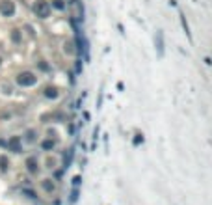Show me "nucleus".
Wrapping results in <instances>:
<instances>
[{"label": "nucleus", "mask_w": 212, "mask_h": 205, "mask_svg": "<svg viewBox=\"0 0 212 205\" xmlns=\"http://www.w3.org/2000/svg\"><path fill=\"white\" fill-rule=\"evenodd\" d=\"M35 82H37V76L30 71H24L17 76V84H20V86H34Z\"/></svg>", "instance_id": "2"}, {"label": "nucleus", "mask_w": 212, "mask_h": 205, "mask_svg": "<svg viewBox=\"0 0 212 205\" xmlns=\"http://www.w3.org/2000/svg\"><path fill=\"white\" fill-rule=\"evenodd\" d=\"M11 39L15 41V43H20V32L19 30H11Z\"/></svg>", "instance_id": "9"}, {"label": "nucleus", "mask_w": 212, "mask_h": 205, "mask_svg": "<svg viewBox=\"0 0 212 205\" xmlns=\"http://www.w3.org/2000/svg\"><path fill=\"white\" fill-rule=\"evenodd\" d=\"M45 95L54 99V97H58V90H56L54 86H52V88H47V90H45Z\"/></svg>", "instance_id": "6"}, {"label": "nucleus", "mask_w": 212, "mask_h": 205, "mask_svg": "<svg viewBox=\"0 0 212 205\" xmlns=\"http://www.w3.org/2000/svg\"><path fill=\"white\" fill-rule=\"evenodd\" d=\"M43 188L47 190V192H50V190H54V185L50 183V179H45V181H43Z\"/></svg>", "instance_id": "8"}, {"label": "nucleus", "mask_w": 212, "mask_h": 205, "mask_svg": "<svg viewBox=\"0 0 212 205\" xmlns=\"http://www.w3.org/2000/svg\"><path fill=\"white\" fill-rule=\"evenodd\" d=\"M26 170L30 173H37L39 168H37V160H35V157H30V159L26 160Z\"/></svg>", "instance_id": "5"}, {"label": "nucleus", "mask_w": 212, "mask_h": 205, "mask_svg": "<svg viewBox=\"0 0 212 205\" xmlns=\"http://www.w3.org/2000/svg\"><path fill=\"white\" fill-rule=\"evenodd\" d=\"M65 52H69V54L75 52V51H73V43H65Z\"/></svg>", "instance_id": "13"}, {"label": "nucleus", "mask_w": 212, "mask_h": 205, "mask_svg": "<svg viewBox=\"0 0 212 205\" xmlns=\"http://www.w3.org/2000/svg\"><path fill=\"white\" fill-rule=\"evenodd\" d=\"M0 13H2L4 17H11L13 13H15V4H13L11 0H2V2H0Z\"/></svg>", "instance_id": "3"}, {"label": "nucleus", "mask_w": 212, "mask_h": 205, "mask_svg": "<svg viewBox=\"0 0 212 205\" xmlns=\"http://www.w3.org/2000/svg\"><path fill=\"white\" fill-rule=\"evenodd\" d=\"M34 11H35L37 17L47 19L48 15H50V4H48L47 0H37V2L34 4Z\"/></svg>", "instance_id": "1"}, {"label": "nucleus", "mask_w": 212, "mask_h": 205, "mask_svg": "<svg viewBox=\"0 0 212 205\" xmlns=\"http://www.w3.org/2000/svg\"><path fill=\"white\" fill-rule=\"evenodd\" d=\"M56 166V160L54 159H48V168H54Z\"/></svg>", "instance_id": "15"}, {"label": "nucleus", "mask_w": 212, "mask_h": 205, "mask_svg": "<svg viewBox=\"0 0 212 205\" xmlns=\"http://www.w3.org/2000/svg\"><path fill=\"white\" fill-rule=\"evenodd\" d=\"M8 166H10V160L2 155V157H0V170L4 172V170H8Z\"/></svg>", "instance_id": "7"}, {"label": "nucleus", "mask_w": 212, "mask_h": 205, "mask_svg": "<svg viewBox=\"0 0 212 205\" xmlns=\"http://www.w3.org/2000/svg\"><path fill=\"white\" fill-rule=\"evenodd\" d=\"M0 65H2V58H0Z\"/></svg>", "instance_id": "16"}, {"label": "nucleus", "mask_w": 212, "mask_h": 205, "mask_svg": "<svg viewBox=\"0 0 212 205\" xmlns=\"http://www.w3.org/2000/svg\"><path fill=\"white\" fill-rule=\"evenodd\" d=\"M8 147L11 151H15V153H20L23 151V145H20V138L19 136H11L10 140H8Z\"/></svg>", "instance_id": "4"}, {"label": "nucleus", "mask_w": 212, "mask_h": 205, "mask_svg": "<svg viewBox=\"0 0 212 205\" xmlns=\"http://www.w3.org/2000/svg\"><path fill=\"white\" fill-rule=\"evenodd\" d=\"M24 194H26L28 198H37V196H35V192H34V190H24Z\"/></svg>", "instance_id": "14"}, {"label": "nucleus", "mask_w": 212, "mask_h": 205, "mask_svg": "<svg viewBox=\"0 0 212 205\" xmlns=\"http://www.w3.org/2000/svg\"><path fill=\"white\" fill-rule=\"evenodd\" d=\"M41 147H43V149H52V147H54V142H52V140H47V142L41 144Z\"/></svg>", "instance_id": "11"}, {"label": "nucleus", "mask_w": 212, "mask_h": 205, "mask_svg": "<svg viewBox=\"0 0 212 205\" xmlns=\"http://www.w3.org/2000/svg\"><path fill=\"white\" fill-rule=\"evenodd\" d=\"M52 6H54L56 10H63V8H65V4H63L61 0H54V2H52Z\"/></svg>", "instance_id": "12"}, {"label": "nucleus", "mask_w": 212, "mask_h": 205, "mask_svg": "<svg viewBox=\"0 0 212 205\" xmlns=\"http://www.w3.org/2000/svg\"><path fill=\"white\" fill-rule=\"evenodd\" d=\"M26 140L28 142H35V131H26Z\"/></svg>", "instance_id": "10"}]
</instances>
